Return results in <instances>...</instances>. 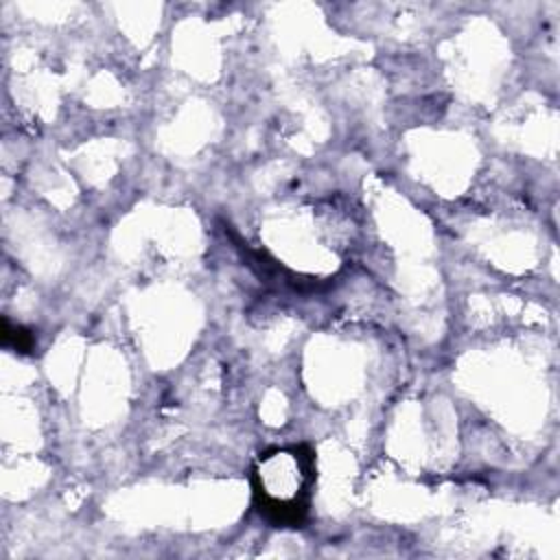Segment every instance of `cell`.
I'll return each mask as SVG.
<instances>
[{
  "label": "cell",
  "instance_id": "obj_1",
  "mask_svg": "<svg viewBox=\"0 0 560 560\" xmlns=\"http://www.w3.org/2000/svg\"><path fill=\"white\" fill-rule=\"evenodd\" d=\"M313 453L306 446L273 448L254 470V492L273 523H300L313 483Z\"/></svg>",
  "mask_w": 560,
  "mask_h": 560
}]
</instances>
